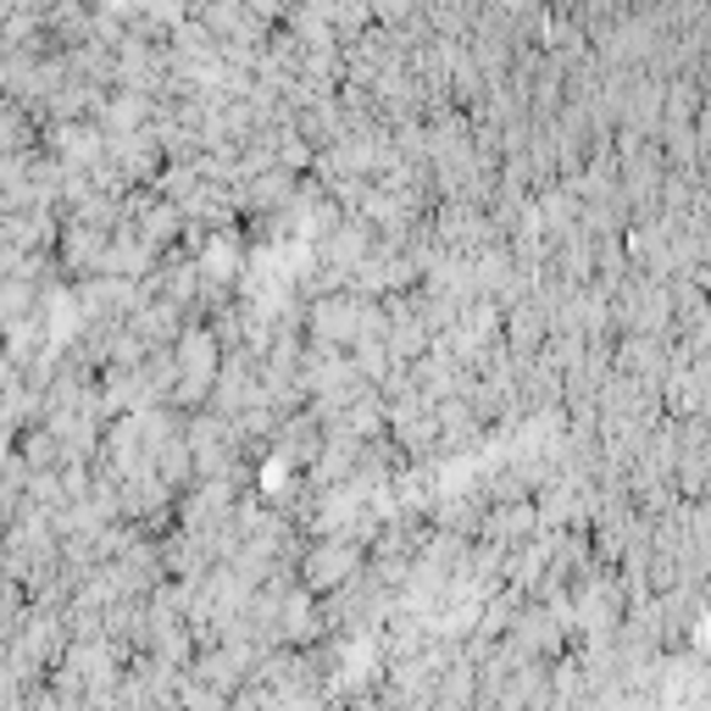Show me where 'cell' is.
I'll use <instances>...</instances> for the list:
<instances>
[{"mask_svg":"<svg viewBox=\"0 0 711 711\" xmlns=\"http://www.w3.org/2000/svg\"><path fill=\"white\" fill-rule=\"evenodd\" d=\"M362 573V545L351 534H323L301 556V595H340Z\"/></svg>","mask_w":711,"mask_h":711,"instance_id":"cell-1","label":"cell"}]
</instances>
